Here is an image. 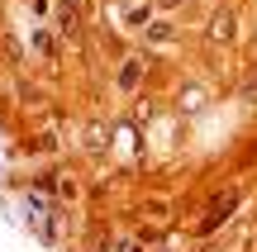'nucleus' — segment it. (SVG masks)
<instances>
[{"label":"nucleus","mask_w":257,"mask_h":252,"mask_svg":"<svg viewBox=\"0 0 257 252\" xmlns=\"http://www.w3.org/2000/svg\"><path fill=\"white\" fill-rule=\"evenodd\" d=\"M210 38H219V43L233 38V15H229V10H219V15L210 19Z\"/></svg>","instance_id":"2"},{"label":"nucleus","mask_w":257,"mask_h":252,"mask_svg":"<svg viewBox=\"0 0 257 252\" xmlns=\"http://www.w3.org/2000/svg\"><path fill=\"white\" fill-rule=\"evenodd\" d=\"M124 19H128V24H143V19H148V5H124Z\"/></svg>","instance_id":"3"},{"label":"nucleus","mask_w":257,"mask_h":252,"mask_svg":"<svg viewBox=\"0 0 257 252\" xmlns=\"http://www.w3.org/2000/svg\"><path fill=\"white\" fill-rule=\"evenodd\" d=\"M76 29H81V10H76L72 0H62V5H57V34H67V38H72Z\"/></svg>","instance_id":"1"},{"label":"nucleus","mask_w":257,"mask_h":252,"mask_svg":"<svg viewBox=\"0 0 257 252\" xmlns=\"http://www.w3.org/2000/svg\"><path fill=\"white\" fill-rule=\"evenodd\" d=\"M157 5H167V10H172V5H181V0H157Z\"/></svg>","instance_id":"4"}]
</instances>
